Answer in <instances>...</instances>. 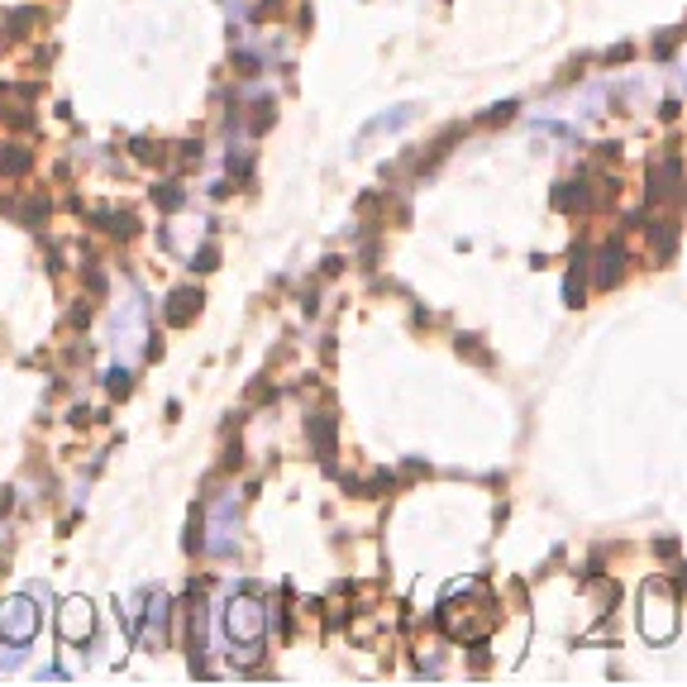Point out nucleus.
<instances>
[{
	"label": "nucleus",
	"mask_w": 687,
	"mask_h": 687,
	"mask_svg": "<svg viewBox=\"0 0 687 687\" xmlns=\"http://www.w3.org/2000/svg\"><path fill=\"white\" fill-rule=\"evenodd\" d=\"M673 86H678V96H687V53L678 57V67H673Z\"/></svg>",
	"instance_id": "12"
},
{
	"label": "nucleus",
	"mask_w": 687,
	"mask_h": 687,
	"mask_svg": "<svg viewBox=\"0 0 687 687\" xmlns=\"http://www.w3.org/2000/svg\"><path fill=\"white\" fill-rule=\"evenodd\" d=\"M220 630L239 650V664L253 668L258 658H263V644H268V607L249 592V587H239V592H229L220 601Z\"/></svg>",
	"instance_id": "1"
},
{
	"label": "nucleus",
	"mask_w": 687,
	"mask_h": 687,
	"mask_svg": "<svg viewBox=\"0 0 687 687\" xmlns=\"http://www.w3.org/2000/svg\"><path fill=\"white\" fill-rule=\"evenodd\" d=\"M310 435H315V454H320V464H329V458H335V421H329V415H315Z\"/></svg>",
	"instance_id": "10"
},
{
	"label": "nucleus",
	"mask_w": 687,
	"mask_h": 687,
	"mask_svg": "<svg viewBox=\"0 0 687 687\" xmlns=\"http://www.w3.org/2000/svg\"><path fill=\"white\" fill-rule=\"evenodd\" d=\"M200 535H206V539H196V544H200L206 554H229V549L239 544V501H235V492L215 497L210 506H206Z\"/></svg>",
	"instance_id": "3"
},
{
	"label": "nucleus",
	"mask_w": 687,
	"mask_h": 687,
	"mask_svg": "<svg viewBox=\"0 0 687 687\" xmlns=\"http://www.w3.org/2000/svg\"><path fill=\"white\" fill-rule=\"evenodd\" d=\"M640 630H644V640H654V644L673 640V630H678V597H673V587L664 578L644 582V592H640Z\"/></svg>",
	"instance_id": "2"
},
{
	"label": "nucleus",
	"mask_w": 687,
	"mask_h": 687,
	"mask_svg": "<svg viewBox=\"0 0 687 687\" xmlns=\"http://www.w3.org/2000/svg\"><path fill=\"white\" fill-rule=\"evenodd\" d=\"M621 272H625V253L615 249V243H607V249L597 253V286H611V282H621Z\"/></svg>",
	"instance_id": "9"
},
{
	"label": "nucleus",
	"mask_w": 687,
	"mask_h": 687,
	"mask_svg": "<svg viewBox=\"0 0 687 687\" xmlns=\"http://www.w3.org/2000/svg\"><path fill=\"white\" fill-rule=\"evenodd\" d=\"M415 115H421V106H415V100H406V106H392V110H382L378 120H368L363 129H358L353 149L363 153L372 139H392V134H401V129H411V124H415Z\"/></svg>",
	"instance_id": "6"
},
{
	"label": "nucleus",
	"mask_w": 687,
	"mask_h": 687,
	"mask_svg": "<svg viewBox=\"0 0 687 687\" xmlns=\"http://www.w3.org/2000/svg\"><path fill=\"white\" fill-rule=\"evenodd\" d=\"M57 635L67 644H86L96 635V607L86 597H67L63 607H57Z\"/></svg>",
	"instance_id": "5"
},
{
	"label": "nucleus",
	"mask_w": 687,
	"mask_h": 687,
	"mask_svg": "<svg viewBox=\"0 0 687 687\" xmlns=\"http://www.w3.org/2000/svg\"><path fill=\"white\" fill-rule=\"evenodd\" d=\"M106 386H110L115 396H124V392H129V368H110V372H106Z\"/></svg>",
	"instance_id": "11"
},
{
	"label": "nucleus",
	"mask_w": 687,
	"mask_h": 687,
	"mask_svg": "<svg viewBox=\"0 0 687 687\" xmlns=\"http://www.w3.org/2000/svg\"><path fill=\"white\" fill-rule=\"evenodd\" d=\"M678 192H687V186H683V163H678V157H658V163L650 167V200H673Z\"/></svg>",
	"instance_id": "7"
},
{
	"label": "nucleus",
	"mask_w": 687,
	"mask_h": 687,
	"mask_svg": "<svg viewBox=\"0 0 687 687\" xmlns=\"http://www.w3.org/2000/svg\"><path fill=\"white\" fill-rule=\"evenodd\" d=\"M196 310H200V292H196V286H177V292H167L163 320H167V325H192Z\"/></svg>",
	"instance_id": "8"
},
{
	"label": "nucleus",
	"mask_w": 687,
	"mask_h": 687,
	"mask_svg": "<svg viewBox=\"0 0 687 687\" xmlns=\"http://www.w3.org/2000/svg\"><path fill=\"white\" fill-rule=\"evenodd\" d=\"M43 625V611H39V597L34 592H14L0 601V644H34Z\"/></svg>",
	"instance_id": "4"
}]
</instances>
